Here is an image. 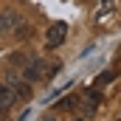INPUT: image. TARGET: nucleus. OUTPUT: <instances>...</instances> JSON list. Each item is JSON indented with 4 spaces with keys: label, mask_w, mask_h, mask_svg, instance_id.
Returning <instances> with one entry per match:
<instances>
[{
    "label": "nucleus",
    "mask_w": 121,
    "mask_h": 121,
    "mask_svg": "<svg viewBox=\"0 0 121 121\" xmlns=\"http://www.w3.org/2000/svg\"><path fill=\"white\" fill-rule=\"evenodd\" d=\"M110 79H116V73H104V76H96V82H93V85L99 87V85H107Z\"/></svg>",
    "instance_id": "0eeeda50"
},
{
    "label": "nucleus",
    "mask_w": 121,
    "mask_h": 121,
    "mask_svg": "<svg viewBox=\"0 0 121 121\" xmlns=\"http://www.w3.org/2000/svg\"><path fill=\"white\" fill-rule=\"evenodd\" d=\"M101 101V93H96V90H87L85 93V101H82V110L87 113V116H93L96 113V104Z\"/></svg>",
    "instance_id": "39448f33"
},
{
    "label": "nucleus",
    "mask_w": 121,
    "mask_h": 121,
    "mask_svg": "<svg viewBox=\"0 0 121 121\" xmlns=\"http://www.w3.org/2000/svg\"><path fill=\"white\" fill-rule=\"evenodd\" d=\"M65 37H68V23H54L51 28H48V34H45V48H59L62 42H65Z\"/></svg>",
    "instance_id": "f257e3e1"
},
{
    "label": "nucleus",
    "mask_w": 121,
    "mask_h": 121,
    "mask_svg": "<svg viewBox=\"0 0 121 121\" xmlns=\"http://www.w3.org/2000/svg\"><path fill=\"white\" fill-rule=\"evenodd\" d=\"M9 87H11V93H14L20 101H26V99L31 96L28 85H26V82H20V79H14V76H9Z\"/></svg>",
    "instance_id": "20e7f679"
},
{
    "label": "nucleus",
    "mask_w": 121,
    "mask_h": 121,
    "mask_svg": "<svg viewBox=\"0 0 121 121\" xmlns=\"http://www.w3.org/2000/svg\"><path fill=\"white\" fill-rule=\"evenodd\" d=\"M14 101H17V96L11 93V87L9 85H0V113H9Z\"/></svg>",
    "instance_id": "7ed1b4c3"
},
{
    "label": "nucleus",
    "mask_w": 121,
    "mask_h": 121,
    "mask_svg": "<svg viewBox=\"0 0 121 121\" xmlns=\"http://www.w3.org/2000/svg\"><path fill=\"white\" fill-rule=\"evenodd\" d=\"M42 62L39 59H34V62H28L26 65V82H37V79H42Z\"/></svg>",
    "instance_id": "423d86ee"
},
{
    "label": "nucleus",
    "mask_w": 121,
    "mask_h": 121,
    "mask_svg": "<svg viewBox=\"0 0 121 121\" xmlns=\"http://www.w3.org/2000/svg\"><path fill=\"white\" fill-rule=\"evenodd\" d=\"M14 23H20V14H17L14 9H3V11H0V34L11 31Z\"/></svg>",
    "instance_id": "f03ea898"
}]
</instances>
